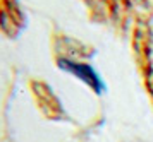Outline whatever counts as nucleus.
Listing matches in <instances>:
<instances>
[{"instance_id":"f257e3e1","label":"nucleus","mask_w":153,"mask_h":142,"mask_svg":"<svg viewBox=\"0 0 153 142\" xmlns=\"http://www.w3.org/2000/svg\"><path fill=\"white\" fill-rule=\"evenodd\" d=\"M59 65H60L64 70H69V72H72L74 75H77V77H79L81 81H84L86 84H90L97 93H102L105 89V84L102 82V79L98 77V74L90 67V65L76 63V62H71V60H59Z\"/></svg>"}]
</instances>
